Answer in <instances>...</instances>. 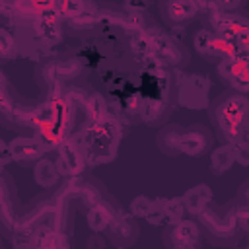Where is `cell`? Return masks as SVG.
<instances>
[{"instance_id": "6da1fadb", "label": "cell", "mask_w": 249, "mask_h": 249, "mask_svg": "<svg viewBox=\"0 0 249 249\" xmlns=\"http://www.w3.org/2000/svg\"><path fill=\"white\" fill-rule=\"evenodd\" d=\"M130 54L136 62L154 64L163 70H181L189 64V49L165 29L152 25L130 37Z\"/></svg>"}, {"instance_id": "7a4b0ae2", "label": "cell", "mask_w": 249, "mask_h": 249, "mask_svg": "<svg viewBox=\"0 0 249 249\" xmlns=\"http://www.w3.org/2000/svg\"><path fill=\"white\" fill-rule=\"evenodd\" d=\"M208 117L214 126V136L222 140V144H233L243 138V130L249 123V97L226 89L210 101Z\"/></svg>"}, {"instance_id": "3957f363", "label": "cell", "mask_w": 249, "mask_h": 249, "mask_svg": "<svg viewBox=\"0 0 249 249\" xmlns=\"http://www.w3.org/2000/svg\"><path fill=\"white\" fill-rule=\"evenodd\" d=\"M86 154L88 167L109 163L117 158V148L123 138V121L111 113L95 123L86 124L78 134H74Z\"/></svg>"}, {"instance_id": "277c9868", "label": "cell", "mask_w": 249, "mask_h": 249, "mask_svg": "<svg viewBox=\"0 0 249 249\" xmlns=\"http://www.w3.org/2000/svg\"><path fill=\"white\" fill-rule=\"evenodd\" d=\"M202 237L214 247H235L245 231L239 224V204L235 198L226 204H210L204 212L196 216Z\"/></svg>"}, {"instance_id": "5b68a950", "label": "cell", "mask_w": 249, "mask_h": 249, "mask_svg": "<svg viewBox=\"0 0 249 249\" xmlns=\"http://www.w3.org/2000/svg\"><path fill=\"white\" fill-rule=\"evenodd\" d=\"M2 88H0V119L6 128H31L35 126L37 119V107L39 103H31L27 99H21L18 91L12 89L8 76L2 72Z\"/></svg>"}, {"instance_id": "8992f818", "label": "cell", "mask_w": 249, "mask_h": 249, "mask_svg": "<svg viewBox=\"0 0 249 249\" xmlns=\"http://www.w3.org/2000/svg\"><path fill=\"white\" fill-rule=\"evenodd\" d=\"M210 88H212V82L204 74H181V72H177V78H175L177 107H187L193 111L208 109Z\"/></svg>"}, {"instance_id": "52a82bcc", "label": "cell", "mask_w": 249, "mask_h": 249, "mask_svg": "<svg viewBox=\"0 0 249 249\" xmlns=\"http://www.w3.org/2000/svg\"><path fill=\"white\" fill-rule=\"evenodd\" d=\"M216 74L218 80L231 91L249 93V54L247 53H237L235 56L216 64Z\"/></svg>"}, {"instance_id": "ba28073f", "label": "cell", "mask_w": 249, "mask_h": 249, "mask_svg": "<svg viewBox=\"0 0 249 249\" xmlns=\"http://www.w3.org/2000/svg\"><path fill=\"white\" fill-rule=\"evenodd\" d=\"M202 231L198 222L181 220L177 224H169L163 228L161 241L165 249H200L202 247Z\"/></svg>"}, {"instance_id": "9c48e42d", "label": "cell", "mask_w": 249, "mask_h": 249, "mask_svg": "<svg viewBox=\"0 0 249 249\" xmlns=\"http://www.w3.org/2000/svg\"><path fill=\"white\" fill-rule=\"evenodd\" d=\"M158 12L161 21L173 29L183 31L189 23H193L200 14V4L193 0H163L158 2Z\"/></svg>"}, {"instance_id": "30bf717a", "label": "cell", "mask_w": 249, "mask_h": 249, "mask_svg": "<svg viewBox=\"0 0 249 249\" xmlns=\"http://www.w3.org/2000/svg\"><path fill=\"white\" fill-rule=\"evenodd\" d=\"M54 163H56L62 179H74V177L84 175V171L88 167V161H86L84 148H82V144L76 136L68 138L66 142H62L58 146Z\"/></svg>"}, {"instance_id": "8fae6325", "label": "cell", "mask_w": 249, "mask_h": 249, "mask_svg": "<svg viewBox=\"0 0 249 249\" xmlns=\"http://www.w3.org/2000/svg\"><path fill=\"white\" fill-rule=\"evenodd\" d=\"M103 233H105L107 241L113 247H117V249H128V247H132L138 241V237H140V226H138L136 218L130 212H121Z\"/></svg>"}, {"instance_id": "7c38bea8", "label": "cell", "mask_w": 249, "mask_h": 249, "mask_svg": "<svg viewBox=\"0 0 249 249\" xmlns=\"http://www.w3.org/2000/svg\"><path fill=\"white\" fill-rule=\"evenodd\" d=\"M214 132L204 126L202 123H195L191 126L185 128L183 138H181V156H189V158H200L210 154L214 148Z\"/></svg>"}, {"instance_id": "4fadbf2b", "label": "cell", "mask_w": 249, "mask_h": 249, "mask_svg": "<svg viewBox=\"0 0 249 249\" xmlns=\"http://www.w3.org/2000/svg\"><path fill=\"white\" fill-rule=\"evenodd\" d=\"M107 196H109V193H107L105 185H103L99 179H95L93 175H86V177L80 175V177L76 179L74 206H76L78 210H82L84 214H86L89 208L101 204Z\"/></svg>"}, {"instance_id": "5bb4252c", "label": "cell", "mask_w": 249, "mask_h": 249, "mask_svg": "<svg viewBox=\"0 0 249 249\" xmlns=\"http://www.w3.org/2000/svg\"><path fill=\"white\" fill-rule=\"evenodd\" d=\"M175 97H142L140 121L148 126H163L169 123V117L175 113Z\"/></svg>"}, {"instance_id": "9a60e30c", "label": "cell", "mask_w": 249, "mask_h": 249, "mask_svg": "<svg viewBox=\"0 0 249 249\" xmlns=\"http://www.w3.org/2000/svg\"><path fill=\"white\" fill-rule=\"evenodd\" d=\"M8 146L12 152V161H16L21 167H33L47 154L35 136H16L8 142Z\"/></svg>"}, {"instance_id": "2e32d148", "label": "cell", "mask_w": 249, "mask_h": 249, "mask_svg": "<svg viewBox=\"0 0 249 249\" xmlns=\"http://www.w3.org/2000/svg\"><path fill=\"white\" fill-rule=\"evenodd\" d=\"M121 212H124L123 206L115 200V196L109 195L101 204H97V206H93V208H89V210L86 212L88 228H89L93 233H103V231L111 226V222H113Z\"/></svg>"}, {"instance_id": "e0dca14e", "label": "cell", "mask_w": 249, "mask_h": 249, "mask_svg": "<svg viewBox=\"0 0 249 249\" xmlns=\"http://www.w3.org/2000/svg\"><path fill=\"white\" fill-rule=\"evenodd\" d=\"M19 249H72L68 241V233H62L53 228H39L35 230L25 245Z\"/></svg>"}, {"instance_id": "ac0fdd59", "label": "cell", "mask_w": 249, "mask_h": 249, "mask_svg": "<svg viewBox=\"0 0 249 249\" xmlns=\"http://www.w3.org/2000/svg\"><path fill=\"white\" fill-rule=\"evenodd\" d=\"M185 126L179 123H167L158 130L156 136V146L158 150L167 156V158H177L181 156V138H183Z\"/></svg>"}, {"instance_id": "d6986e66", "label": "cell", "mask_w": 249, "mask_h": 249, "mask_svg": "<svg viewBox=\"0 0 249 249\" xmlns=\"http://www.w3.org/2000/svg\"><path fill=\"white\" fill-rule=\"evenodd\" d=\"M181 198H183V204H185L187 214L193 216V218H196L200 212H204L212 204L214 193H212V189L206 183H198V185L187 189L181 195Z\"/></svg>"}, {"instance_id": "ffe728a7", "label": "cell", "mask_w": 249, "mask_h": 249, "mask_svg": "<svg viewBox=\"0 0 249 249\" xmlns=\"http://www.w3.org/2000/svg\"><path fill=\"white\" fill-rule=\"evenodd\" d=\"M237 53H239V49H237L235 39H228V37H222V35L212 31V37L208 41V49H206L202 58L210 64H220L224 60L235 56Z\"/></svg>"}, {"instance_id": "44dd1931", "label": "cell", "mask_w": 249, "mask_h": 249, "mask_svg": "<svg viewBox=\"0 0 249 249\" xmlns=\"http://www.w3.org/2000/svg\"><path fill=\"white\" fill-rule=\"evenodd\" d=\"M60 177H62V175H60V171H58L54 160H51V158H47V156H45L43 160H39V161L33 165V181H35L41 189H45V191L56 189Z\"/></svg>"}, {"instance_id": "7402d4cb", "label": "cell", "mask_w": 249, "mask_h": 249, "mask_svg": "<svg viewBox=\"0 0 249 249\" xmlns=\"http://www.w3.org/2000/svg\"><path fill=\"white\" fill-rule=\"evenodd\" d=\"M233 163H235V156H233V150L230 144H220L210 152L208 167H210L212 175H216V177L224 175L226 171H230L233 167Z\"/></svg>"}, {"instance_id": "603a6c76", "label": "cell", "mask_w": 249, "mask_h": 249, "mask_svg": "<svg viewBox=\"0 0 249 249\" xmlns=\"http://www.w3.org/2000/svg\"><path fill=\"white\" fill-rule=\"evenodd\" d=\"M54 66H56V74L60 78V82H66V80H76L78 74L82 72V62L78 56L66 53L62 56H56L54 58Z\"/></svg>"}, {"instance_id": "cb8c5ba5", "label": "cell", "mask_w": 249, "mask_h": 249, "mask_svg": "<svg viewBox=\"0 0 249 249\" xmlns=\"http://www.w3.org/2000/svg\"><path fill=\"white\" fill-rule=\"evenodd\" d=\"M19 54H21V51H19L16 33H12L8 27H2L0 29V58H2V62H10L12 58H16Z\"/></svg>"}, {"instance_id": "d4e9b609", "label": "cell", "mask_w": 249, "mask_h": 249, "mask_svg": "<svg viewBox=\"0 0 249 249\" xmlns=\"http://www.w3.org/2000/svg\"><path fill=\"white\" fill-rule=\"evenodd\" d=\"M161 208H163V216H165V222L167 226L169 224H177L181 220H185V204H183V198L181 196H171V198H161Z\"/></svg>"}, {"instance_id": "484cf974", "label": "cell", "mask_w": 249, "mask_h": 249, "mask_svg": "<svg viewBox=\"0 0 249 249\" xmlns=\"http://www.w3.org/2000/svg\"><path fill=\"white\" fill-rule=\"evenodd\" d=\"M154 210V198L146 196V195H138L130 200V206H128V212L134 216V218H148L150 212Z\"/></svg>"}, {"instance_id": "4316f807", "label": "cell", "mask_w": 249, "mask_h": 249, "mask_svg": "<svg viewBox=\"0 0 249 249\" xmlns=\"http://www.w3.org/2000/svg\"><path fill=\"white\" fill-rule=\"evenodd\" d=\"M210 37H212V31L206 29V27L196 29V31L193 33V37H191V45H193L195 53H196L200 58L204 56V53H206V49H208V41H210Z\"/></svg>"}, {"instance_id": "83f0119b", "label": "cell", "mask_w": 249, "mask_h": 249, "mask_svg": "<svg viewBox=\"0 0 249 249\" xmlns=\"http://www.w3.org/2000/svg\"><path fill=\"white\" fill-rule=\"evenodd\" d=\"M231 150H233V156H235V163L243 165V167H249V142L247 140H235L233 144H230Z\"/></svg>"}, {"instance_id": "f1b7e54d", "label": "cell", "mask_w": 249, "mask_h": 249, "mask_svg": "<svg viewBox=\"0 0 249 249\" xmlns=\"http://www.w3.org/2000/svg\"><path fill=\"white\" fill-rule=\"evenodd\" d=\"M86 249H107L105 233H91L86 241Z\"/></svg>"}, {"instance_id": "f546056e", "label": "cell", "mask_w": 249, "mask_h": 249, "mask_svg": "<svg viewBox=\"0 0 249 249\" xmlns=\"http://www.w3.org/2000/svg\"><path fill=\"white\" fill-rule=\"evenodd\" d=\"M235 200L241 208H249V179H245L241 183V187L237 189V195H235Z\"/></svg>"}, {"instance_id": "4dcf8cb0", "label": "cell", "mask_w": 249, "mask_h": 249, "mask_svg": "<svg viewBox=\"0 0 249 249\" xmlns=\"http://www.w3.org/2000/svg\"><path fill=\"white\" fill-rule=\"evenodd\" d=\"M235 43H237V49H239L241 53H247V54H249V27L235 39Z\"/></svg>"}, {"instance_id": "1f68e13d", "label": "cell", "mask_w": 249, "mask_h": 249, "mask_svg": "<svg viewBox=\"0 0 249 249\" xmlns=\"http://www.w3.org/2000/svg\"><path fill=\"white\" fill-rule=\"evenodd\" d=\"M243 140L249 142V123H247V126H245V130H243Z\"/></svg>"}, {"instance_id": "d6a6232c", "label": "cell", "mask_w": 249, "mask_h": 249, "mask_svg": "<svg viewBox=\"0 0 249 249\" xmlns=\"http://www.w3.org/2000/svg\"><path fill=\"white\" fill-rule=\"evenodd\" d=\"M14 249H19V247H14Z\"/></svg>"}]
</instances>
